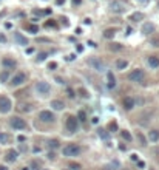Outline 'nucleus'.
<instances>
[{
    "instance_id": "f257e3e1",
    "label": "nucleus",
    "mask_w": 159,
    "mask_h": 170,
    "mask_svg": "<svg viewBox=\"0 0 159 170\" xmlns=\"http://www.w3.org/2000/svg\"><path fill=\"white\" fill-rule=\"evenodd\" d=\"M62 153L63 156H79L82 153V147L77 144H68L66 147H63Z\"/></svg>"
},
{
    "instance_id": "f03ea898",
    "label": "nucleus",
    "mask_w": 159,
    "mask_h": 170,
    "mask_svg": "<svg viewBox=\"0 0 159 170\" xmlns=\"http://www.w3.org/2000/svg\"><path fill=\"white\" fill-rule=\"evenodd\" d=\"M88 65L91 66V68H94L97 71V73H103V71L107 70L105 64H103V60H101L99 57H90L88 59Z\"/></svg>"
},
{
    "instance_id": "7ed1b4c3",
    "label": "nucleus",
    "mask_w": 159,
    "mask_h": 170,
    "mask_svg": "<svg viewBox=\"0 0 159 170\" xmlns=\"http://www.w3.org/2000/svg\"><path fill=\"white\" fill-rule=\"evenodd\" d=\"M36 91H37L40 96H48L49 93H51V85L48 82H45V80H40V82L36 84Z\"/></svg>"
},
{
    "instance_id": "20e7f679",
    "label": "nucleus",
    "mask_w": 159,
    "mask_h": 170,
    "mask_svg": "<svg viewBox=\"0 0 159 170\" xmlns=\"http://www.w3.org/2000/svg\"><path fill=\"white\" fill-rule=\"evenodd\" d=\"M65 125H66V130L70 133H76L77 128H79V121H77V118H74V116H68Z\"/></svg>"
},
{
    "instance_id": "39448f33",
    "label": "nucleus",
    "mask_w": 159,
    "mask_h": 170,
    "mask_svg": "<svg viewBox=\"0 0 159 170\" xmlns=\"http://www.w3.org/2000/svg\"><path fill=\"white\" fill-rule=\"evenodd\" d=\"M144 77H145V73H144V70H140V68L133 70V71L130 73V76H128V79L131 80V82H138V84L142 82Z\"/></svg>"
},
{
    "instance_id": "423d86ee",
    "label": "nucleus",
    "mask_w": 159,
    "mask_h": 170,
    "mask_svg": "<svg viewBox=\"0 0 159 170\" xmlns=\"http://www.w3.org/2000/svg\"><path fill=\"white\" fill-rule=\"evenodd\" d=\"M10 124H11V127H12V128H16V130H25V128H26V122H25V119L19 118V116H14V118H11Z\"/></svg>"
},
{
    "instance_id": "0eeeda50",
    "label": "nucleus",
    "mask_w": 159,
    "mask_h": 170,
    "mask_svg": "<svg viewBox=\"0 0 159 170\" xmlns=\"http://www.w3.org/2000/svg\"><path fill=\"white\" fill-rule=\"evenodd\" d=\"M11 99L6 96H0V113H8V111H11Z\"/></svg>"
},
{
    "instance_id": "6e6552de",
    "label": "nucleus",
    "mask_w": 159,
    "mask_h": 170,
    "mask_svg": "<svg viewBox=\"0 0 159 170\" xmlns=\"http://www.w3.org/2000/svg\"><path fill=\"white\" fill-rule=\"evenodd\" d=\"M26 82V74L25 73H17L14 77L11 79V85L12 87H19V85H23Z\"/></svg>"
},
{
    "instance_id": "1a4fd4ad",
    "label": "nucleus",
    "mask_w": 159,
    "mask_h": 170,
    "mask_svg": "<svg viewBox=\"0 0 159 170\" xmlns=\"http://www.w3.org/2000/svg\"><path fill=\"white\" fill-rule=\"evenodd\" d=\"M39 119L42 121V122H54V113L53 111H48V110H43L39 113Z\"/></svg>"
},
{
    "instance_id": "9d476101",
    "label": "nucleus",
    "mask_w": 159,
    "mask_h": 170,
    "mask_svg": "<svg viewBox=\"0 0 159 170\" xmlns=\"http://www.w3.org/2000/svg\"><path fill=\"white\" fill-rule=\"evenodd\" d=\"M154 29H156V26H154L151 22H145L142 25V28H140V31H142L144 34H151V33H154Z\"/></svg>"
},
{
    "instance_id": "9b49d317",
    "label": "nucleus",
    "mask_w": 159,
    "mask_h": 170,
    "mask_svg": "<svg viewBox=\"0 0 159 170\" xmlns=\"http://www.w3.org/2000/svg\"><path fill=\"white\" fill-rule=\"evenodd\" d=\"M2 64H3V66H5L6 70H12V68H16L17 62L12 59V57H5V59L2 60Z\"/></svg>"
},
{
    "instance_id": "f8f14e48",
    "label": "nucleus",
    "mask_w": 159,
    "mask_h": 170,
    "mask_svg": "<svg viewBox=\"0 0 159 170\" xmlns=\"http://www.w3.org/2000/svg\"><path fill=\"white\" fill-rule=\"evenodd\" d=\"M17 156H19V153H17V150L11 149V150H8V151H6L5 159L8 161V162H14V161H17Z\"/></svg>"
},
{
    "instance_id": "ddd939ff",
    "label": "nucleus",
    "mask_w": 159,
    "mask_h": 170,
    "mask_svg": "<svg viewBox=\"0 0 159 170\" xmlns=\"http://www.w3.org/2000/svg\"><path fill=\"white\" fill-rule=\"evenodd\" d=\"M14 39H16L17 43H20V45H28V43H29V40L26 39L23 34H20V33H16L14 34Z\"/></svg>"
},
{
    "instance_id": "4468645a",
    "label": "nucleus",
    "mask_w": 159,
    "mask_h": 170,
    "mask_svg": "<svg viewBox=\"0 0 159 170\" xmlns=\"http://www.w3.org/2000/svg\"><path fill=\"white\" fill-rule=\"evenodd\" d=\"M110 10L113 12H122V11H124V5H122L121 2H113L110 5Z\"/></svg>"
},
{
    "instance_id": "2eb2a0df",
    "label": "nucleus",
    "mask_w": 159,
    "mask_h": 170,
    "mask_svg": "<svg viewBox=\"0 0 159 170\" xmlns=\"http://www.w3.org/2000/svg\"><path fill=\"white\" fill-rule=\"evenodd\" d=\"M51 107H53V110H57V111H62L63 108H65V104H63L62 101H59V99H54L51 102Z\"/></svg>"
},
{
    "instance_id": "dca6fc26",
    "label": "nucleus",
    "mask_w": 159,
    "mask_h": 170,
    "mask_svg": "<svg viewBox=\"0 0 159 170\" xmlns=\"http://www.w3.org/2000/svg\"><path fill=\"white\" fill-rule=\"evenodd\" d=\"M148 65L151 68H158L159 66V57L158 56H148Z\"/></svg>"
},
{
    "instance_id": "f3484780",
    "label": "nucleus",
    "mask_w": 159,
    "mask_h": 170,
    "mask_svg": "<svg viewBox=\"0 0 159 170\" xmlns=\"http://www.w3.org/2000/svg\"><path fill=\"white\" fill-rule=\"evenodd\" d=\"M107 79H108V87L114 88L116 87V79H114V74H113L111 71H107Z\"/></svg>"
},
{
    "instance_id": "a211bd4d",
    "label": "nucleus",
    "mask_w": 159,
    "mask_h": 170,
    "mask_svg": "<svg viewBox=\"0 0 159 170\" xmlns=\"http://www.w3.org/2000/svg\"><path fill=\"white\" fill-rule=\"evenodd\" d=\"M122 105H124L127 110H131V108L134 107V101L131 99V97H124V101H122Z\"/></svg>"
},
{
    "instance_id": "6ab92c4d",
    "label": "nucleus",
    "mask_w": 159,
    "mask_h": 170,
    "mask_svg": "<svg viewBox=\"0 0 159 170\" xmlns=\"http://www.w3.org/2000/svg\"><path fill=\"white\" fill-rule=\"evenodd\" d=\"M144 19H145V16L142 12H133V14H130V20H133V22H140Z\"/></svg>"
},
{
    "instance_id": "aec40b11",
    "label": "nucleus",
    "mask_w": 159,
    "mask_h": 170,
    "mask_svg": "<svg viewBox=\"0 0 159 170\" xmlns=\"http://www.w3.org/2000/svg\"><path fill=\"white\" fill-rule=\"evenodd\" d=\"M116 33H117V31L114 28H108V29L103 31V37H105V39H113L116 36Z\"/></svg>"
},
{
    "instance_id": "412c9836",
    "label": "nucleus",
    "mask_w": 159,
    "mask_h": 170,
    "mask_svg": "<svg viewBox=\"0 0 159 170\" xmlns=\"http://www.w3.org/2000/svg\"><path fill=\"white\" fill-rule=\"evenodd\" d=\"M148 138H150V141H151V142H158L159 141V130H150Z\"/></svg>"
},
{
    "instance_id": "4be33fe9",
    "label": "nucleus",
    "mask_w": 159,
    "mask_h": 170,
    "mask_svg": "<svg viewBox=\"0 0 159 170\" xmlns=\"http://www.w3.org/2000/svg\"><path fill=\"white\" fill-rule=\"evenodd\" d=\"M8 79H10V71L8 70H3L2 73H0V82H8Z\"/></svg>"
},
{
    "instance_id": "5701e85b",
    "label": "nucleus",
    "mask_w": 159,
    "mask_h": 170,
    "mask_svg": "<svg viewBox=\"0 0 159 170\" xmlns=\"http://www.w3.org/2000/svg\"><path fill=\"white\" fill-rule=\"evenodd\" d=\"M127 65H128V62H127V60H117L116 62V68L117 70H125Z\"/></svg>"
},
{
    "instance_id": "b1692460",
    "label": "nucleus",
    "mask_w": 159,
    "mask_h": 170,
    "mask_svg": "<svg viewBox=\"0 0 159 170\" xmlns=\"http://www.w3.org/2000/svg\"><path fill=\"white\" fill-rule=\"evenodd\" d=\"M8 141H10V136H8L6 133L0 132V144H8Z\"/></svg>"
},
{
    "instance_id": "393cba45",
    "label": "nucleus",
    "mask_w": 159,
    "mask_h": 170,
    "mask_svg": "<svg viewBox=\"0 0 159 170\" xmlns=\"http://www.w3.org/2000/svg\"><path fill=\"white\" fill-rule=\"evenodd\" d=\"M79 95L84 97V99H90V93L85 90V88H79Z\"/></svg>"
},
{
    "instance_id": "a878e982",
    "label": "nucleus",
    "mask_w": 159,
    "mask_h": 170,
    "mask_svg": "<svg viewBox=\"0 0 159 170\" xmlns=\"http://www.w3.org/2000/svg\"><path fill=\"white\" fill-rule=\"evenodd\" d=\"M110 50H111V51H121V50H122V45H121V43H111V45H110Z\"/></svg>"
},
{
    "instance_id": "bb28decb",
    "label": "nucleus",
    "mask_w": 159,
    "mask_h": 170,
    "mask_svg": "<svg viewBox=\"0 0 159 170\" xmlns=\"http://www.w3.org/2000/svg\"><path fill=\"white\" fill-rule=\"evenodd\" d=\"M121 136L124 138L125 141H131V135H130V133L127 132V130H122V132H121Z\"/></svg>"
},
{
    "instance_id": "cd10ccee",
    "label": "nucleus",
    "mask_w": 159,
    "mask_h": 170,
    "mask_svg": "<svg viewBox=\"0 0 159 170\" xmlns=\"http://www.w3.org/2000/svg\"><path fill=\"white\" fill-rule=\"evenodd\" d=\"M48 145H49V149H57V147H59V141L57 139H51L48 142Z\"/></svg>"
},
{
    "instance_id": "c85d7f7f",
    "label": "nucleus",
    "mask_w": 159,
    "mask_h": 170,
    "mask_svg": "<svg viewBox=\"0 0 159 170\" xmlns=\"http://www.w3.org/2000/svg\"><path fill=\"white\" fill-rule=\"evenodd\" d=\"M28 31H29V33H33V34H36L39 31V28H37V25H28Z\"/></svg>"
},
{
    "instance_id": "c756f323",
    "label": "nucleus",
    "mask_w": 159,
    "mask_h": 170,
    "mask_svg": "<svg viewBox=\"0 0 159 170\" xmlns=\"http://www.w3.org/2000/svg\"><path fill=\"white\" fill-rule=\"evenodd\" d=\"M77 116H79V119H77V121H82V122L87 119V114H85V111H82V110L79 111V114H77Z\"/></svg>"
},
{
    "instance_id": "7c9ffc66",
    "label": "nucleus",
    "mask_w": 159,
    "mask_h": 170,
    "mask_svg": "<svg viewBox=\"0 0 159 170\" xmlns=\"http://www.w3.org/2000/svg\"><path fill=\"white\" fill-rule=\"evenodd\" d=\"M48 54L47 53H39V56H37V62H42V60H45V57H47Z\"/></svg>"
},
{
    "instance_id": "2f4dec72",
    "label": "nucleus",
    "mask_w": 159,
    "mask_h": 170,
    "mask_svg": "<svg viewBox=\"0 0 159 170\" xmlns=\"http://www.w3.org/2000/svg\"><path fill=\"white\" fill-rule=\"evenodd\" d=\"M151 45L153 47H159V37H153L151 39Z\"/></svg>"
},
{
    "instance_id": "473e14b6",
    "label": "nucleus",
    "mask_w": 159,
    "mask_h": 170,
    "mask_svg": "<svg viewBox=\"0 0 159 170\" xmlns=\"http://www.w3.org/2000/svg\"><path fill=\"white\" fill-rule=\"evenodd\" d=\"M48 68H49V70H56V68H57V64H56V62H49V64H48Z\"/></svg>"
},
{
    "instance_id": "72a5a7b5",
    "label": "nucleus",
    "mask_w": 159,
    "mask_h": 170,
    "mask_svg": "<svg viewBox=\"0 0 159 170\" xmlns=\"http://www.w3.org/2000/svg\"><path fill=\"white\" fill-rule=\"evenodd\" d=\"M66 95H68V97H71V99L76 96V95H74V91H73L71 88H68V90H66Z\"/></svg>"
},
{
    "instance_id": "f704fd0d",
    "label": "nucleus",
    "mask_w": 159,
    "mask_h": 170,
    "mask_svg": "<svg viewBox=\"0 0 159 170\" xmlns=\"http://www.w3.org/2000/svg\"><path fill=\"white\" fill-rule=\"evenodd\" d=\"M70 169H71V170H79L80 165H79V164H70Z\"/></svg>"
},
{
    "instance_id": "c9c22d12",
    "label": "nucleus",
    "mask_w": 159,
    "mask_h": 170,
    "mask_svg": "<svg viewBox=\"0 0 159 170\" xmlns=\"http://www.w3.org/2000/svg\"><path fill=\"white\" fill-rule=\"evenodd\" d=\"M6 42V37H5V34H0V43H5Z\"/></svg>"
},
{
    "instance_id": "e433bc0d",
    "label": "nucleus",
    "mask_w": 159,
    "mask_h": 170,
    "mask_svg": "<svg viewBox=\"0 0 159 170\" xmlns=\"http://www.w3.org/2000/svg\"><path fill=\"white\" fill-rule=\"evenodd\" d=\"M138 167H139V169H145V162H144V161H139V162H138Z\"/></svg>"
},
{
    "instance_id": "4c0bfd02",
    "label": "nucleus",
    "mask_w": 159,
    "mask_h": 170,
    "mask_svg": "<svg viewBox=\"0 0 159 170\" xmlns=\"http://www.w3.org/2000/svg\"><path fill=\"white\" fill-rule=\"evenodd\" d=\"M74 57H76L74 54H70V56H66L65 59H66V60H74Z\"/></svg>"
},
{
    "instance_id": "58836bf2",
    "label": "nucleus",
    "mask_w": 159,
    "mask_h": 170,
    "mask_svg": "<svg viewBox=\"0 0 159 170\" xmlns=\"http://www.w3.org/2000/svg\"><path fill=\"white\" fill-rule=\"evenodd\" d=\"M34 53V48H26V54H33Z\"/></svg>"
},
{
    "instance_id": "ea45409f",
    "label": "nucleus",
    "mask_w": 159,
    "mask_h": 170,
    "mask_svg": "<svg viewBox=\"0 0 159 170\" xmlns=\"http://www.w3.org/2000/svg\"><path fill=\"white\" fill-rule=\"evenodd\" d=\"M139 139H140V142H142V144L145 145V138H144L142 135H140V133H139Z\"/></svg>"
},
{
    "instance_id": "a19ab883",
    "label": "nucleus",
    "mask_w": 159,
    "mask_h": 170,
    "mask_svg": "<svg viewBox=\"0 0 159 170\" xmlns=\"http://www.w3.org/2000/svg\"><path fill=\"white\" fill-rule=\"evenodd\" d=\"M131 161H138V155H136V153L131 155Z\"/></svg>"
},
{
    "instance_id": "79ce46f5",
    "label": "nucleus",
    "mask_w": 159,
    "mask_h": 170,
    "mask_svg": "<svg viewBox=\"0 0 159 170\" xmlns=\"http://www.w3.org/2000/svg\"><path fill=\"white\" fill-rule=\"evenodd\" d=\"M91 122H93V124H97V122H99V118H96V116H94V118L91 119Z\"/></svg>"
},
{
    "instance_id": "37998d69",
    "label": "nucleus",
    "mask_w": 159,
    "mask_h": 170,
    "mask_svg": "<svg viewBox=\"0 0 159 170\" xmlns=\"http://www.w3.org/2000/svg\"><path fill=\"white\" fill-rule=\"evenodd\" d=\"M77 51L82 53V51H84V47H82V45H77Z\"/></svg>"
},
{
    "instance_id": "c03bdc74",
    "label": "nucleus",
    "mask_w": 159,
    "mask_h": 170,
    "mask_svg": "<svg viewBox=\"0 0 159 170\" xmlns=\"http://www.w3.org/2000/svg\"><path fill=\"white\" fill-rule=\"evenodd\" d=\"M17 141H19V142H23V141H25V136H19V138H17Z\"/></svg>"
},
{
    "instance_id": "a18cd8bd",
    "label": "nucleus",
    "mask_w": 159,
    "mask_h": 170,
    "mask_svg": "<svg viewBox=\"0 0 159 170\" xmlns=\"http://www.w3.org/2000/svg\"><path fill=\"white\" fill-rule=\"evenodd\" d=\"M56 80H57L59 84H65V82H63V79H62V77H56Z\"/></svg>"
},
{
    "instance_id": "49530a36",
    "label": "nucleus",
    "mask_w": 159,
    "mask_h": 170,
    "mask_svg": "<svg viewBox=\"0 0 159 170\" xmlns=\"http://www.w3.org/2000/svg\"><path fill=\"white\" fill-rule=\"evenodd\" d=\"M110 128H111V130H116V124H114V122L110 124Z\"/></svg>"
},
{
    "instance_id": "de8ad7c7",
    "label": "nucleus",
    "mask_w": 159,
    "mask_h": 170,
    "mask_svg": "<svg viewBox=\"0 0 159 170\" xmlns=\"http://www.w3.org/2000/svg\"><path fill=\"white\" fill-rule=\"evenodd\" d=\"M131 33H133V29H131V28H127V36H130Z\"/></svg>"
},
{
    "instance_id": "09e8293b",
    "label": "nucleus",
    "mask_w": 159,
    "mask_h": 170,
    "mask_svg": "<svg viewBox=\"0 0 159 170\" xmlns=\"http://www.w3.org/2000/svg\"><path fill=\"white\" fill-rule=\"evenodd\" d=\"M63 2H65V0H56L57 5H63Z\"/></svg>"
},
{
    "instance_id": "8fccbe9b",
    "label": "nucleus",
    "mask_w": 159,
    "mask_h": 170,
    "mask_svg": "<svg viewBox=\"0 0 159 170\" xmlns=\"http://www.w3.org/2000/svg\"><path fill=\"white\" fill-rule=\"evenodd\" d=\"M88 45H90V47H97V45H96V43H94V42H91V40H90V42H88Z\"/></svg>"
},
{
    "instance_id": "3c124183",
    "label": "nucleus",
    "mask_w": 159,
    "mask_h": 170,
    "mask_svg": "<svg viewBox=\"0 0 159 170\" xmlns=\"http://www.w3.org/2000/svg\"><path fill=\"white\" fill-rule=\"evenodd\" d=\"M80 2H82V0H73V3H74V5H79Z\"/></svg>"
},
{
    "instance_id": "603ef678",
    "label": "nucleus",
    "mask_w": 159,
    "mask_h": 170,
    "mask_svg": "<svg viewBox=\"0 0 159 170\" xmlns=\"http://www.w3.org/2000/svg\"><path fill=\"white\" fill-rule=\"evenodd\" d=\"M11 26H12V25H11V23H8V22H6V23H5V28H8V29H10V28H11Z\"/></svg>"
},
{
    "instance_id": "864d4df0",
    "label": "nucleus",
    "mask_w": 159,
    "mask_h": 170,
    "mask_svg": "<svg viewBox=\"0 0 159 170\" xmlns=\"http://www.w3.org/2000/svg\"><path fill=\"white\" fill-rule=\"evenodd\" d=\"M139 3H148V0H139Z\"/></svg>"
},
{
    "instance_id": "5fc2aeb1",
    "label": "nucleus",
    "mask_w": 159,
    "mask_h": 170,
    "mask_svg": "<svg viewBox=\"0 0 159 170\" xmlns=\"http://www.w3.org/2000/svg\"><path fill=\"white\" fill-rule=\"evenodd\" d=\"M0 170H8V169L5 167V165H0Z\"/></svg>"
},
{
    "instance_id": "6e6d98bb",
    "label": "nucleus",
    "mask_w": 159,
    "mask_h": 170,
    "mask_svg": "<svg viewBox=\"0 0 159 170\" xmlns=\"http://www.w3.org/2000/svg\"><path fill=\"white\" fill-rule=\"evenodd\" d=\"M22 170H29V169H28V167H23V169H22Z\"/></svg>"
}]
</instances>
